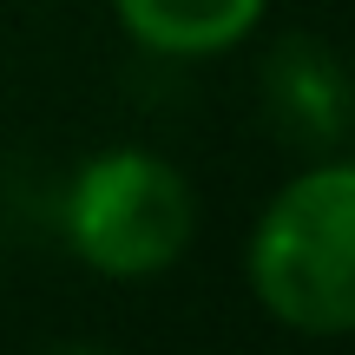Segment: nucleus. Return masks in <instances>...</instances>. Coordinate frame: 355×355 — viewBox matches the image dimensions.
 <instances>
[{"label": "nucleus", "mask_w": 355, "mask_h": 355, "mask_svg": "<svg viewBox=\"0 0 355 355\" xmlns=\"http://www.w3.org/2000/svg\"><path fill=\"white\" fill-rule=\"evenodd\" d=\"M250 290L296 336H355V158H322L270 198Z\"/></svg>", "instance_id": "1"}, {"label": "nucleus", "mask_w": 355, "mask_h": 355, "mask_svg": "<svg viewBox=\"0 0 355 355\" xmlns=\"http://www.w3.org/2000/svg\"><path fill=\"white\" fill-rule=\"evenodd\" d=\"M198 230L184 171L152 152H99L66 191V243L99 277H158Z\"/></svg>", "instance_id": "2"}, {"label": "nucleus", "mask_w": 355, "mask_h": 355, "mask_svg": "<svg viewBox=\"0 0 355 355\" xmlns=\"http://www.w3.org/2000/svg\"><path fill=\"white\" fill-rule=\"evenodd\" d=\"M263 105L270 125L283 139H296L303 152H329L336 139H349L355 125V86L329 46H316L309 33L283 40L263 66Z\"/></svg>", "instance_id": "3"}, {"label": "nucleus", "mask_w": 355, "mask_h": 355, "mask_svg": "<svg viewBox=\"0 0 355 355\" xmlns=\"http://www.w3.org/2000/svg\"><path fill=\"white\" fill-rule=\"evenodd\" d=\"M263 7L270 0H112L119 26L165 60H211V53L250 40Z\"/></svg>", "instance_id": "4"}]
</instances>
